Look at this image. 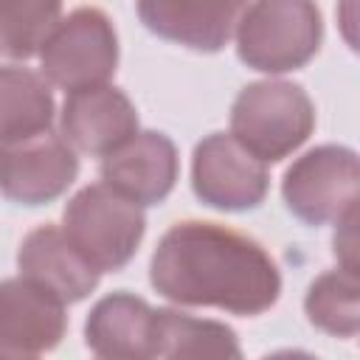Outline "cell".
<instances>
[{"mask_svg":"<svg viewBox=\"0 0 360 360\" xmlns=\"http://www.w3.org/2000/svg\"><path fill=\"white\" fill-rule=\"evenodd\" d=\"M79 174L76 149L51 129L0 143V194L17 205H48L62 197Z\"/></svg>","mask_w":360,"mask_h":360,"instance_id":"obj_8","label":"cell"},{"mask_svg":"<svg viewBox=\"0 0 360 360\" xmlns=\"http://www.w3.org/2000/svg\"><path fill=\"white\" fill-rule=\"evenodd\" d=\"M233 34L236 56L250 70L290 73L318 53L323 17L315 0H253Z\"/></svg>","mask_w":360,"mask_h":360,"instance_id":"obj_3","label":"cell"},{"mask_svg":"<svg viewBox=\"0 0 360 360\" xmlns=\"http://www.w3.org/2000/svg\"><path fill=\"white\" fill-rule=\"evenodd\" d=\"M59 20L62 0H0V56H37Z\"/></svg>","mask_w":360,"mask_h":360,"instance_id":"obj_18","label":"cell"},{"mask_svg":"<svg viewBox=\"0 0 360 360\" xmlns=\"http://www.w3.org/2000/svg\"><path fill=\"white\" fill-rule=\"evenodd\" d=\"M357 152L340 143H323L284 172L281 197L292 217L307 225H329L357 208Z\"/></svg>","mask_w":360,"mask_h":360,"instance_id":"obj_6","label":"cell"},{"mask_svg":"<svg viewBox=\"0 0 360 360\" xmlns=\"http://www.w3.org/2000/svg\"><path fill=\"white\" fill-rule=\"evenodd\" d=\"M191 188L208 208L250 211L267 197V163L250 155L231 132H211L194 146Z\"/></svg>","mask_w":360,"mask_h":360,"instance_id":"obj_7","label":"cell"},{"mask_svg":"<svg viewBox=\"0 0 360 360\" xmlns=\"http://www.w3.org/2000/svg\"><path fill=\"white\" fill-rule=\"evenodd\" d=\"M357 208L343 214L335 222V239H332V253L340 262L343 270L357 273Z\"/></svg>","mask_w":360,"mask_h":360,"instance_id":"obj_19","label":"cell"},{"mask_svg":"<svg viewBox=\"0 0 360 360\" xmlns=\"http://www.w3.org/2000/svg\"><path fill=\"white\" fill-rule=\"evenodd\" d=\"M56 115L51 82L22 65L0 68V143L51 129Z\"/></svg>","mask_w":360,"mask_h":360,"instance_id":"obj_15","label":"cell"},{"mask_svg":"<svg viewBox=\"0 0 360 360\" xmlns=\"http://www.w3.org/2000/svg\"><path fill=\"white\" fill-rule=\"evenodd\" d=\"M149 281L180 307H214L231 315H262L281 295V273L253 236L219 222L172 225L152 259Z\"/></svg>","mask_w":360,"mask_h":360,"instance_id":"obj_1","label":"cell"},{"mask_svg":"<svg viewBox=\"0 0 360 360\" xmlns=\"http://www.w3.org/2000/svg\"><path fill=\"white\" fill-rule=\"evenodd\" d=\"M315 129L309 93L284 79L250 82L231 104V135L262 163H278L307 143Z\"/></svg>","mask_w":360,"mask_h":360,"instance_id":"obj_2","label":"cell"},{"mask_svg":"<svg viewBox=\"0 0 360 360\" xmlns=\"http://www.w3.org/2000/svg\"><path fill=\"white\" fill-rule=\"evenodd\" d=\"M62 225L70 245L98 273L124 270L146 233L143 208L107 183L79 188L62 211Z\"/></svg>","mask_w":360,"mask_h":360,"instance_id":"obj_4","label":"cell"},{"mask_svg":"<svg viewBox=\"0 0 360 360\" xmlns=\"http://www.w3.org/2000/svg\"><path fill=\"white\" fill-rule=\"evenodd\" d=\"M68 312L28 278L0 281V357H37L62 343Z\"/></svg>","mask_w":360,"mask_h":360,"instance_id":"obj_9","label":"cell"},{"mask_svg":"<svg viewBox=\"0 0 360 360\" xmlns=\"http://www.w3.org/2000/svg\"><path fill=\"white\" fill-rule=\"evenodd\" d=\"M248 0H135L138 17L155 37L200 53L222 51Z\"/></svg>","mask_w":360,"mask_h":360,"instance_id":"obj_11","label":"cell"},{"mask_svg":"<svg viewBox=\"0 0 360 360\" xmlns=\"http://www.w3.org/2000/svg\"><path fill=\"white\" fill-rule=\"evenodd\" d=\"M59 129L76 152L104 158L138 132V110L124 90L96 84L68 93L59 112Z\"/></svg>","mask_w":360,"mask_h":360,"instance_id":"obj_12","label":"cell"},{"mask_svg":"<svg viewBox=\"0 0 360 360\" xmlns=\"http://www.w3.org/2000/svg\"><path fill=\"white\" fill-rule=\"evenodd\" d=\"M84 346L107 360H149L152 307L146 298L127 290L98 298L84 321Z\"/></svg>","mask_w":360,"mask_h":360,"instance_id":"obj_14","label":"cell"},{"mask_svg":"<svg viewBox=\"0 0 360 360\" xmlns=\"http://www.w3.org/2000/svg\"><path fill=\"white\" fill-rule=\"evenodd\" d=\"M42 76L65 93L107 84L118 68V34L96 6H79L59 20L39 51Z\"/></svg>","mask_w":360,"mask_h":360,"instance_id":"obj_5","label":"cell"},{"mask_svg":"<svg viewBox=\"0 0 360 360\" xmlns=\"http://www.w3.org/2000/svg\"><path fill=\"white\" fill-rule=\"evenodd\" d=\"M17 270L31 284L42 287L65 307L84 301L98 287V270L70 245L62 228L39 225L20 242Z\"/></svg>","mask_w":360,"mask_h":360,"instance_id":"obj_13","label":"cell"},{"mask_svg":"<svg viewBox=\"0 0 360 360\" xmlns=\"http://www.w3.org/2000/svg\"><path fill=\"white\" fill-rule=\"evenodd\" d=\"M177 174V146L166 132L158 129L135 132L127 143H121L101 160V180L141 208L160 205L172 194Z\"/></svg>","mask_w":360,"mask_h":360,"instance_id":"obj_10","label":"cell"},{"mask_svg":"<svg viewBox=\"0 0 360 360\" xmlns=\"http://www.w3.org/2000/svg\"><path fill=\"white\" fill-rule=\"evenodd\" d=\"M152 357H242L236 332L180 309H152Z\"/></svg>","mask_w":360,"mask_h":360,"instance_id":"obj_16","label":"cell"},{"mask_svg":"<svg viewBox=\"0 0 360 360\" xmlns=\"http://www.w3.org/2000/svg\"><path fill=\"white\" fill-rule=\"evenodd\" d=\"M307 321L332 335V338H354L360 329V281L352 270H326L321 273L304 298Z\"/></svg>","mask_w":360,"mask_h":360,"instance_id":"obj_17","label":"cell"}]
</instances>
